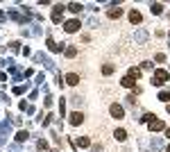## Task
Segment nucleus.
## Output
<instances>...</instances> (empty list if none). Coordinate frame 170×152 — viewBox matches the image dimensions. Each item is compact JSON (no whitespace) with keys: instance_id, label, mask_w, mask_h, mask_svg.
Masks as SVG:
<instances>
[{"instance_id":"nucleus-1","label":"nucleus","mask_w":170,"mask_h":152,"mask_svg":"<svg viewBox=\"0 0 170 152\" xmlns=\"http://www.w3.org/2000/svg\"><path fill=\"white\" fill-rule=\"evenodd\" d=\"M168 80H170V73H168V71H156V73H154V84H156V86L166 84Z\"/></svg>"},{"instance_id":"nucleus-2","label":"nucleus","mask_w":170,"mask_h":152,"mask_svg":"<svg viewBox=\"0 0 170 152\" xmlns=\"http://www.w3.org/2000/svg\"><path fill=\"white\" fill-rule=\"evenodd\" d=\"M109 111H111V116H114V118H122V116H125V111H122L120 104H111Z\"/></svg>"},{"instance_id":"nucleus-3","label":"nucleus","mask_w":170,"mask_h":152,"mask_svg":"<svg viewBox=\"0 0 170 152\" xmlns=\"http://www.w3.org/2000/svg\"><path fill=\"white\" fill-rule=\"evenodd\" d=\"M82 123H84V116H82L79 111H73V114H70V125L77 127V125H82Z\"/></svg>"},{"instance_id":"nucleus-4","label":"nucleus","mask_w":170,"mask_h":152,"mask_svg":"<svg viewBox=\"0 0 170 152\" xmlns=\"http://www.w3.org/2000/svg\"><path fill=\"white\" fill-rule=\"evenodd\" d=\"M64 30H66L68 34L77 32V30H79V21H68V23H66V27H64Z\"/></svg>"},{"instance_id":"nucleus-5","label":"nucleus","mask_w":170,"mask_h":152,"mask_svg":"<svg viewBox=\"0 0 170 152\" xmlns=\"http://www.w3.org/2000/svg\"><path fill=\"white\" fill-rule=\"evenodd\" d=\"M66 84L77 86V84H79V75H77V73H68V75H66Z\"/></svg>"},{"instance_id":"nucleus-6","label":"nucleus","mask_w":170,"mask_h":152,"mask_svg":"<svg viewBox=\"0 0 170 152\" xmlns=\"http://www.w3.org/2000/svg\"><path fill=\"white\" fill-rule=\"evenodd\" d=\"M163 127H166V125H163V120H159V118H154L150 123V132H161Z\"/></svg>"},{"instance_id":"nucleus-7","label":"nucleus","mask_w":170,"mask_h":152,"mask_svg":"<svg viewBox=\"0 0 170 152\" xmlns=\"http://www.w3.org/2000/svg\"><path fill=\"white\" fill-rule=\"evenodd\" d=\"M129 21H132V23H141V21H143V16H141V11L132 9V11H129Z\"/></svg>"},{"instance_id":"nucleus-8","label":"nucleus","mask_w":170,"mask_h":152,"mask_svg":"<svg viewBox=\"0 0 170 152\" xmlns=\"http://www.w3.org/2000/svg\"><path fill=\"white\" fill-rule=\"evenodd\" d=\"M122 16V9L120 7H111L109 9V18H120Z\"/></svg>"},{"instance_id":"nucleus-9","label":"nucleus","mask_w":170,"mask_h":152,"mask_svg":"<svg viewBox=\"0 0 170 152\" xmlns=\"http://www.w3.org/2000/svg\"><path fill=\"white\" fill-rule=\"evenodd\" d=\"M89 145H91V141H89V138H86V136H82L79 141L75 143V148H89Z\"/></svg>"},{"instance_id":"nucleus-10","label":"nucleus","mask_w":170,"mask_h":152,"mask_svg":"<svg viewBox=\"0 0 170 152\" xmlns=\"http://www.w3.org/2000/svg\"><path fill=\"white\" fill-rule=\"evenodd\" d=\"M122 86H125V89H134V80L129 77V75H127V77H122V82H120Z\"/></svg>"},{"instance_id":"nucleus-11","label":"nucleus","mask_w":170,"mask_h":152,"mask_svg":"<svg viewBox=\"0 0 170 152\" xmlns=\"http://www.w3.org/2000/svg\"><path fill=\"white\" fill-rule=\"evenodd\" d=\"M114 71H116V66H114V64H104V66H102V73H104V75H111Z\"/></svg>"},{"instance_id":"nucleus-12","label":"nucleus","mask_w":170,"mask_h":152,"mask_svg":"<svg viewBox=\"0 0 170 152\" xmlns=\"http://www.w3.org/2000/svg\"><path fill=\"white\" fill-rule=\"evenodd\" d=\"M68 9L73 11V14H79V11L84 9V7H82V5H77V2H70V5H68Z\"/></svg>"},{"instance_id":"nucleus-13","label":"nucleus","mask_w":170,"mask_h":152,"mask_svg":"<svg viewBox=\"0 0 170 152\" xmlns=\"http://www.w3.org/2000/svg\"><path fill=\"white\" fill-rule=\"evenodd\" d=\"M114 136L118 138V141H125V138H127V132H125V130H116V134H114Z\"/></svg>"},{"instance_id":"nucleus-14","label":"nucleus","mask_w":170,"mask_h":152,"mask_svg":"<svg viewBox=\"0 0 170 152\" xmlns=\"http://www.w3.org/2000/svg\"><path fill=\"white\" fill-rule=\"evenodd\" d=\"M129 77H132L134 82H136V80L141 77V71H138V68H129Z\"/></svg>"},{"instance_id":"nucleus-15","label":"nucleus","mask_w":170,"mask_h":152,"mask_svg":"<svg viewBox=\"0 0 170 152\" xmlns=\"http://www.w3.org/2000/svg\"><path fill=\"white\" fill-rule=\"evenodd\" d=\"M161 11H163V5H161V2H154V5H152V14H161Z\"/></svg>"},{"instance_id":"nucleus-16","label":"nucleus","mask_w":170,"mask_h":152,"mask_svg":"<svg viewBox=\"0 0 170 152\" xmlns=\"http://www.w3.org/2000/svg\"><path fill=\"white\" fill-rule=\"evenodd\" d=\"M159 100H161V102H168V100H170V91H161V93H159Z\"/></svg>"},{"instance_id":"nucleus-17","label":"nucleus","mask_w":170,"mask_h":152,"mask_svg":"<svg viewBox=\"0 0 170 152\" xmlns=\"http://www.w3.org/2000/svg\"><path fill=\"white\" fill-rule=\"evenodd\" d=\"M27 136H30V134H27L25 130H21L18 134H16V138H18V141H27Z\"/></svg>"},{"instance_id":"nucleus-18","label":"nucleus","mask_w":170,"mask_h":152,"mask_svg":"<svg viewBox=\"0 0 170 152\" xmlns=\"http://www.w3.org/2000/svg\"><path fill=\"white\" fill-rule=\"evenodd\" d=\"M75 55H77V48H75V45L66 48V57H75Z\"/></svg>"},{"instance_id":"nucleus-19","label":"nucleus","mask_w":170,"mask_h":152,"mask_svg":"<svg viewBox=\"0 0 170 152\" xmlns=\"http://www.w3.org/2000/svg\"><path fill=\"white\" fill-rule=\"evenodd\" d=\"M166 136H168V138H170V130H166Z\"/></svg>"},{"instance_id":"nucleus-20","label":"nucleus","mask_w":170,"mask_h":152,"mask_svg":"<svg viewBox=\"0 0 170 152\" xmlns=\"http://www.w3.org/2000/svg\"><path fill=\"white\" fill-rule=\"evenodd\" d=\"M166 109H168V114H170V104H168V107H166Z\"/></svg>"},{"instance_id":"nucleus-21","label":"nucleus","mask_w":170,"mask_h":152,"mask_svg":"<svg viewBox=\"0 0 170 152\" xmlns=\"http://www.w3.org/2000/svg\"><path fill=\"white\" fill-rule=\"evenodd\" d=\"M168 152H170V145H168Z\"/></svg>"}]
</instances>
